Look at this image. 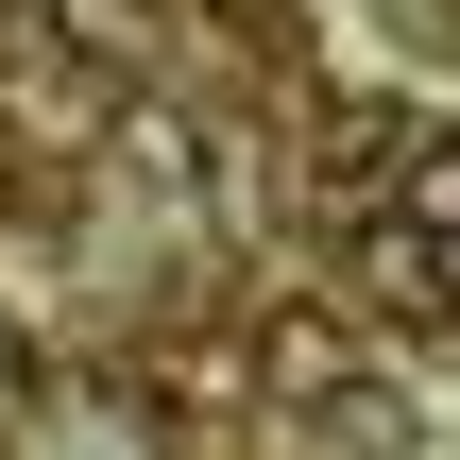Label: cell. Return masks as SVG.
Returning <instances> with one entry per match:
<instances>
[{"label":"cell","mask_w":460,"mask_h":460,"mask_svg":"<svg viewBox=\"0 0 460 460\" xmlns=\"http://www.w3.org/2000/svg\"><path fill=\"white\" fill-rule=\"evenodd\" d=\"M239 358H256V410H324V393L358 376V341H341L324 307H256V341H239Z\"/></svg>","instance_id":"obj_1"},{"label":"cell","mask_w":460,"mask_h":460,"mask_svg":"<svg viewBox=\"0 0 460 460\" xmlns=\"http://www.w3.org/2000/svg\"><path fill=\"white\" fill-rule=\"evenodd\" d=\"M307 137H324V171H341V188H393V171H410V137H427V119H410V102H324V119H307Z\"/></svg>","instance_id":"obj_2"},{"label":"cell","mask_w":460,"mask_h":460,"mask_svg":"<svg viewBox=\"0 0 460 460\" xmlns=\"http://www.w3.org/2000/svg\"><path fill=\"white\" fill-rule=\"evenodd\" d=\"M427 427H410V393H376V376H341L324 393V427H307V460H410Z\"/></svg>","instance_id":"obj_3"},{"label":"cell","mask_w":460,"mask_h":460,"mask_svg":"<svg viewBox=\"0 0 460 460\" xmlns=\"http://www.w3.org/2000/svg\"><path fill=\"white\" fill-rule=\"evenodd\" d=\"M393 205H410L427 239H460V137H444V119L410 137V171H393Z\"/></svg>","instance_id":"obj_4"},{"label":"cell","mask_w":460,"mask_h":460,"mask_svg":"<svg viewBox=\"0 0 460 460\" xmlns=\"http://www.w3.org/2000/svg\"><path fill=\"white\" fill-rule=\"evenodd\" d=\"M222 34H239L256 68H290V34H307V17H290V0H222Z\"/></svg>","instance_id":"obj_5"},{"label":"cell","mask_w":460,"mask_h":460,"mask_svg":"<svg viewBox=\"0 0 460 460\" xmlns=\"http://www.w3.org/2000/svg\"><path fill=\"white\" fill-rule=\"evenodd\" d=\"M34 410V341H17V307H0V427Z\"/></svg>","instance_id":"obj_6"},{"label":"cell","mask_w":460,"mask_h":460,"mask_svg":"<svg viewBox=\"0 0 460 460\" xmlns=\"http://www.w3.org/2000/svg\"><path fill=\"white\" fill-rule=\"evenodd\" d=\"M410 51H444V68H460V0H410Z\"/></svg>","instance_id":"obj_7"},{"label":"cell","mask_w":460,"mask_h":460,"mask_svg":"<svg viewBox=\"0 0 460 460\" xmlns=\"http://www.w3.org/2000/svg\"><path fill=\"white\" fill-rule=\"evenodd\" d=\"M0 460H34V444H17V427H0Z\"/></svg>","instance_id":"obj_8"}]
</instances>
